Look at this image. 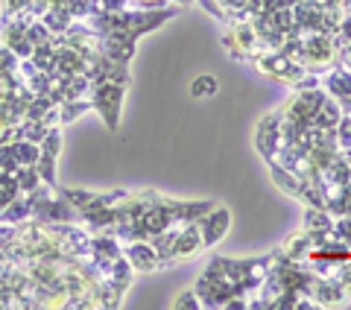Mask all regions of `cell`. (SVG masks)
I'll list each match as a JSON object with an SVG mask.
<instances>
[{
  "label": "cell",
  "instance_id": "cell-1",
  "mask_svg": "<svg viewBox=\"0 0 351 310\" xmlns=\"http://www.w3.org/2000/svg\"><path fill=\"white\" fill-rule=\"evenodd\" d=\"M123 97H126V85L108 82V80H97L91 85V108L103 117V123L108 132H117L120 126V115H123Z\"/></svg>",
  "mask_w": 351,
  "mask_h": 310
},
{
  "label": "cell",
  "instance_id": "cell-2",
  "mask_svg": "<svg viewBox=\"0 0 351 310\" xmlns=\"http://www.w3.org/2000/svg\"><path fill=\"white\" fill-rule=\"evenodd\" d=\"M252 64H255V68H258L263 76H269V80H278V82H287V85L299 82L302 76L307 73V68H304L302 62L290 59L287 53H281V50H269V53H263V56H258Z\"/></svg>",
  "mask_w": 351,
  "mask_h": 310
},
{
  "label": "cell",
  "instance_id": "cell-3",
  "mask_svg": "<svg viewBox=\"0 0 351 310\" xmlns=\"http://www.w3.org/2000/svg\"><path fill=\"white\" fill-rule=\"evenodd\" d=\"M94 50L108 62L129 64L132 56H135V50H138V38H132L123 29H108L103 36L94 38Z\"/></svg>",
  "mask_w": 351,
  "mask_h": 310
},
{
  "label": "cell",
  "instance_id": "cell-4",
  "mask_svg": "<svg viewBox=\"0 0 351 310\" xmlns=\"http://www.w3.org/2000/svg\"><path fill=\"white\" fill-rule=\"evenodd\" d=\"M334 56H337V47L331 44V36H325V32H319V36H313V38L302 41L299 62L304 64L307 71L325 73V71L334 64Z\"/></svg>",
  "mask_w": 351,
  "mask_h": 310
},
{
  "label": "cell",
  "instance_id": "cell-5",
  "mask_svg": "<svg viewBox=\"0 0 351 310\" xmlns=\"http://www.w3.org/2000/svg\"><path fill=\"white\" fill-rule=\"evenodd\" d=\"M196 226H199V235H202V246L211 249L228 235V228H232V214H228V208L214 205L205 217L196 219Z\"/></svg>",
  "mask_w": 351,
  "mask_h": 310
},
{
  "label": "cell",
  "instance_id": "cell-6",
  "mask_svg": "<svg viewBox=\"0 0 351 310\" xmlns=\"http://www.w3.org/2000/svg\"><path fill=\"white\" fill-rule=\"evenodd\" d=\"M307 296L313 298L316 307H328V310L348 305V296L343 293V287L337 284V278H322V275H313V278H311Z\"/></svg>",
  "mask_w": 351,
  "mask_h": 310
},
{
  "label": "cell",
  "instance_id": "cell-7",
  "mask_svg": "<svg viewBox=\"0 0 351 310\" xmlns=\"http://www.w3.org/2000/svg\"><path fill=\"white\" fill-rule=\"evenodd\" d=\"M205 246H202V235H199V226L196 223H182L176 237L170 243V258L179 263V261H188L193 254H199Z\"/></svg>",
  "mask_w": 351,
  "mask_h": 310
},
{
  "label": "cell",
  "instance_id": "cell-8",
  "mask_svg": "<svg viewBox=\"0 0 351 310\" xmlns=\"http://www.w3.org/2000/svg\"><path fill=\"white\" fill-rule=\"evenodd\" d=\"M255 147L261 152L263 161H269L272 155H276V150L281 147V129H278V108L269 115L261 117V123L255 129Z\"/></svg>",
  "mask_w": 351,
  "mask_h": 310
},
{
  "label": "cell",
  "instance_id": "cell-9",
  "mask_svg": "<svg viewBox=\"0 0 351 310\" xmlns=\"http://www.w3.org/2000/svg\"><path fill=\"white\" fill-rule=\"evenodd\" d=\"M123 254H126V261L132 263V270L135 272H156V270H161L158 252L152 249L149 240H129V243H123Z\"/></svg>",
  "mask_w": 351,
  "mask_h": 310
},
{
  "label": "cell",
  "instance_id": "cell-10",
  "mask_svg": "<svg viewBox=\"0 0 351 310\" xmlns=\"http://www.w3.org/2000/svg\"><path fill=\"white\" fill-rule=\"evenodd\" d=\"M322 88L328 97L334 99H346L351 97V68H343V64H331L322 73Z\"/></svg>",
  "mask_w": 351,
  "mask_h": 310
},
{
  "label": "cell",
  "instance_id": "cell-11",
  "mask_svg": "<svg viewBox=\"0 0 351 310\" xmlns=\"http://www.w3.org/2000/svg\"><path fill=\"white\" fill-rule=\"evenodd\" d=\"M267 167H269V176H272V184H276L284 196L299 199L302 187H304V179H302V176H295V173L287 170V167H278L276 161H267Z\"/></svg>",
  "mask_w": 351,
  "mask_h": 310
},
{
  "label": "cell",
  "instance_id": "cell-12",
  "mask_svg": "<svg viewBox=\"0 0 351 310\" xmlns=\"http://www.w3.org/2000/svg\"><path fill=\"white\" fill-rule=\"evenodd\" d=\"M281 252L287 254L290 261H295V263H304V261H307V254L313 252V235H311V231H307V228L295 231V235H290L287 240H284Z\"/></svg>",
  "mask_w": 351,
  "mask_h": 310
},
{
  "label": "cell",
  "instance_id": "cell-13",
  "mask_svg": "<svg viewBox=\"0 0 351 310\" xmlns=\"http://www.w3.org/2000/svg\"><path fill=\"white\" fill-rule=\"evenodd\" d=\"M91 252L103 254V258H117V254H123V243L114 237V231H94L91 235Z\"/></svg>",
  "mask_w": 351,
  "mask_h": 310
},
{
  "label": "cell",
  "instance_id": "cell-14",
  "mask_svg": "<svg viewBox=\"0 0 351 310\" xmlns=\"http://www.w3.org/2000/svg\"><path fill=\"white\" fill-rule=\"evenodd\" d=\"M114 208H94V211H80V219H85L91 231H112L114 228V219H117Z\"/></svg>",
  "mask_w": 351,
  "mask_h": 310
},
{
  "label": "cell",
  "instance_id": "cell-15",
  "mask_svg": "<svg viewBox=\"0 0 351 310\" xmlns=\"http://www.w3.org/2000/svg\"><path fill=\"white\" fill-rule=\"evenodd\" d=\"M29 217H32V205H29L27 193H18L12 202H9L3 211H0V219H3V223H15V226H21Z\"/></svg>",
  "mask_w": 351,
  "mask_h": 310
},
{
  "label": "cell",
  "instance_id": "cell-16",
  "mask_svg": "<svg viewBox=\"0 0 351 310\" xmlns=\"http://www.w3.org/2000/svg\"><path fill=\"white\" fill-rule=\"evenodd\" d=\"M339 117H343L339 99L325 97V103L319 106V112H316V117H313V126H316V129H334V126L339 123Z\"/></svg>",
  "mask_w": 351,
  "mask_h": 310
},
{
  "label": "cell",
  "instance_id": "cell-17",
  "mask_svg": "<svg viewBox=\"0 0 351 310\" xmlns=\"http://www.w3.org/2000/svg\"><path fill=\"white\" fill-rule=\"evenodd\" d=\"M41 21H44V27H47L53 36H64V32H68V27L73 24L71 12H68V9H62V6H50L47 12L41 15Z\"/></svg>",
  "mask_w": 351,
  "mask_h": 310
},
{
  "label": "cell",
  "instance_id": "cell-18",
  "mask_svg": "<svg viewBox=\"0 0 351 310\" xmlns=\"http://www.w3.org/2000/svg\"><path fill=\"white\" fill-rule=\"evenodd\" d=\"M132 278H135V270H132V263L126 261V254H117V258L112 261V275H108V281L126 293L129 287H132Z\"/></svg>",
  "mask_w": 351,
  "mask_h": 310
},
{
  "label": "cell",
  "instance_id": "cell-19",
  "mask_svg": "<svg viewBox=\"0 0 351 310\" xmlns=\"http://www.w3.org/2000/svg\"><path fill=\"white\" fill-rule=\"evenodd\" d=\"M29 62L36 64V71L53 73V71H56V47H53L50 41H47V44H38V47H32Z\"/></svg>",
  "mask_w": 351,
  "mask_h": 310
},
{
  "label": "cell",
  "instance_id": "cell-20",
  "mask_svg": "<svg viewBox=\"0 0 351 310\" xmlns=\"http://www.w3.org/2000/svg\"><path fill=\"white\" fill-rule=\"evenodd\" d=\"M12 150H15V158H18L21 167H36V164H38V155H41L38 143H32L27 138H18L12 143Z\"/></svg>",
  "mask_w": 351,
  "mask_h": 310
},
{
  "label": "cell",
  "instance_id": "cell-21",
  "mask_svg": "<svg viewBox=\"0 0 351 310\" xmlns=\"http://www.w3.org/2000/svg\"><path fill=\"white\" fill-rule=\"evenodd\" d=\"M85 112H91V99H88V97H80V99H64V103H59L62 126H64V123H73V120H80Z\"/></svg>",
  "mask_w": 351,
  "mask_h": 310
},
{
  "label": "cell",
  "instance_id": "cell-22",
  "mask_svg": "<svg viewBox=\"0 0 351 310\" xmlns=\"http://www.w3.org/2000/svg\"><path fill=\"white\" fill-rule=\"evenodd\" d=\"M302 226L307 231H325L334 226V217L325 211V208H304V217H302Z\"/></svg>",
  "mask_w": 351,
  "mask_h": 310
},
{
  "label": "cell",
  "instance_id": "cell-23",
  "mask_svg": "<svg viewBox=\"0 0 351 310\" xmlns=\"http://www.w3.org/2000/svg\"><path fill=\"white\" fill-rule=\"evenodd\" d=\"M322 173L328 176V179H334L337 184H343V187L351 182V164H348V158H346L343 152H337V155H334V161L328 164Z\"/></svg>",
  "mask_w": 351,
  "mask_h": 310
},
{
  "label": "cell",
  "instance_id": "cell-24",
  "mask_svg": "<svg viewBox=\"0 0 351 310\" xmlns=\"http://www.w3.org/2000/svg\"><path fill=\"white\" fill-rule=\"evenodd\" d=\"M217 91H219V82H217V76H211V73H202V76H196V80L191 82V94L196 99L217 97Z\"/></svg>",
  "mask_w": 351,
  "mask_h": 310
},
{
  "label": "cell",
  "instance_id": "cell-25",
  "mask_svg": "<svg viewBox=\"0 0 351 310\" xmlns=\"http://www.w3.org/2000/svg\"><path fill=\"white\" fill-rule=\"evenodd\" d=\"M24 36L29 38L32 47H38V44H47V41L53 38V32H50L47 27H44V21H41V18H36V21H29V24H27Z\"/></svg>",
  "mask_w": 351,
  "mask_h": 310
},
{
  "label": "cell",
  "instance_id": "cell-26",
  "mask_svg": "<svg viewBox=\"0 0 351 310\" xmlns=\"http://www.w3.org/2000/svg\"><path fill=\"white\" fill-rule=\"evenodd\" d=\"M56 193L68 199V202L76 208V211L88 208V205H91V199L97 196V193H91V191H73V187H56Z\"/></svg>",
  "mask_w": 351,
  "mask_h": 310
},
{
  "label": "cell",
  "instance_id": "cell-27",
  "mask_svg": "<svg viewBox=\"0 0 351 310\" xmlns=\"http://www.w3.org/2000/svg\"><path fill=\"white\" fill-rule=\"evenodd\" d=\"M21 138H27V141H32V143H41L44 141V135H47V126H44V120H21Z\"/></svg>",
  "mask_w": 351,
  "mask_h": 310
},
{
  "label": "cell",
  "instance_id": "cell-28",
  "mask_svg": "<svg viewBox=\"0 0 351 310\" xmlns=\"http://www.w3.org/2000/svg\"><path fill=\"white\" fill-rule=\"evenodd\" d=\"M15 179H18V191H21V193H29V191H36V187L41 184L36 167H18Z\"/></svg>",
  "mask_w": 351,
  "mask_h": 310
},
{
  "label": "cell",
  "instance_id": "cell-29",
  "mask_svg": "<svg viewBox=\"0 0 351 310\" xmlns=\"http://www.w3.org/2000/svg\"><path fill=\"white\" fill-rule=\"evenodd\" d=\"M334 132H337V147H339V152H351V115H343L339 117V123L334 126Z\"/></svg>",
  "mask_w": 351,
  "mask_h": 310
},
{
  "label": "cell",
  "instance_id": "cell-30",
  "mask_svg": "<svg viewBox=\"0 0 351 310\" xmlns=\"http://www.w3.org/2000/svg\"><path fill=\"white\" fill-rule=\"evenodd\" d=\"M18 64H21V59L12 53V47H6V44L0 41V76L15 73V71H18Z\"/></svg>",
  "mask_w": 351,
  "mask_h": 310
},
{
  "label": "cell",
  "instance_id": "cell-31",
  "mask_svg": "<svg viewBox=\"0 0 351 310\" xmlns=\"http://www.w3.org/2000/svg\"><path fill=\"white\" fill-rule=\"evenodd\" d=\"M32 0H0V15H9V18H15L21 12H27Z\"/></svg>",
  "mask_w": 351,
  "mask_h": 310
},
{
  "label": "cell",
  "instance_id": "cell-32",
  "mask_svg": "<svg viewBox=\"0 0 351 310\" xmlns=\"http://www.w3.org/2000/svg\"><path fill=\"white\" fill-rule=\"evenodd\" d=\"M337 284L343 287V293L348 296V302H351V258L339 263V270H337Z\"/></svg>",
  "mask_w": 351,
  "mask_h": 310
},
{
  "label": "cell",
  "instance_id": "cell-33",
  "mask_svg": "<svg viewBox=\"0 0 351 310\" xmlns=\"http://www.w3.org/2000/svg\"><path fill=\"white\" fill-rule=\"evenodd\" d=\"M173 307H176V310H199L202 305H199V298H196V293L188 290V293H179V296H176Z\"/></svg>",
  "mask_w": 351,
  "mask_h": 310
},
{
  "label": "cell",
  "instance_id": "cell-34",
  "mask_svg": "<svg viewBox=\"0 0 351 310\" xmlns=\"http://www.w3.org/2000/svg\"><path fill=\"white\" fill-rule=\"evenodd\" d=\"M334 231H337V235L348 243V249H351V214L334 217Z\"/></svg>",
  "mask_w": 351,
  "mask_h": 310
},
{
  "label": "cell",
  "instance_id": "cell-35",
  "mask_svg": "<svg viewBox=\"0 0 351 310\" xmlns=\"http://www.w3.org/2000/svg\"><path fill=\"white\" fill-rule=\"evenodd\" d=\"M199 3H202V6H205V9H208V12H211V15L217 18V21H223V24H228V15H226V9H223V6H219V3H217V0H199Z\"/></svg>",
  "mask_w": 351,
  "mask_h": 310
},
{
  "label": "cell",
  "instance_id": "cell-36",
  "mask_svg": "<svg viewBox=\"0 0 351 310\" xmlns=\"http://www.w3.org/2000/svg\"><path fill=\"white\" fill-rule=\"evenodd\" d=\"M337 9H339V12H343V15H351V0H339Z\"/></svg>",
  "mask_w": 351,
  "mask_h": 310
}]
</instances>
